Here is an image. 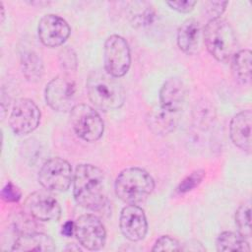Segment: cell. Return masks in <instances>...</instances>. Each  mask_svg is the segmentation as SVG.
Masks as SVG:
<instances>
[{
  "label": "cell",
  "mask_w": 252,
  "mask_h": 252,
  "mask_svg": "<svg viewBox=\"0 0 252 252\" xmlns=\"http://www.w3.org/2000/svg\"><path fill=\"white\" fill-rule=\"evenodd\" d=\"M73 194L81 207L101 211L107 202L103 172L94 164H79L73 175Z\"/></svg>",
  "instance_id": "1"
},
{
  "label": "cell",
  "mask_w": 252,
  "mask_h": 252,
  "mask_svg": "<svg viewBox=\"0 0 252 252\" xmlns=\"http://www.w3.org/2000/svg\"><path fill=\"white\" fill-rule=\"evenodd\" d=\"M105 70L93 71L87 81L90 100L102 111L120 108L125 100L122 85Z\"/></svg>",
  "instance_id": "2"
},
{
  "label": "cell",
  "mask_w": 252,
  "mask_h": 252,
  "mask_svg": "<svg viewBox=\"0 0 252 252\" xmlns=\"http://www.w3.org/2000/svg\"><path fill=\"white\" fill-rule=\"evenodd\" d=\"M155 189V180L145 169L137 166L121 170L114 183L116 196L126 204L145 202Z\"/></svg>",
  "instance_id": "3"
},
{
  "label": "cell",
  "mask_w": 252,
  "mask_h": 252,
  "mask_svg": "<svg viewBox=\"0 0 252 252\" xmlns=\"http://www.w3.org/2000/svg\"><path fill=\"white\" fill-rule=\"evenodd\" d=\"M203 39L209 53L220 62H227L236 53L234 31L223 19H210L204 28Z\"/></svg>",
  "instance_id": "4"
},
{
  "label": "cell",
  "mask_w": 252,
  "mask_h": 252,
  "mask_svg": "<svg viewBox=\"0 0 252 252\" xmlns=\"http://www.w3.org/2000/svg\"><path fill=\"white\" fill-rule=\"evenodd\" d=\"M72 127L82 140L95 142L99 140L104 131L103 121L98 112L92 106L79 103L70 111Z\"/></svg>",
  "instance_id": "5"
},
{
  "label": "cell",
  "mask_w": 252,
  "mask_h": 252,
  "mask_svg": "<svg viewBox=\"0 0 252 252\" xmlns=\"http://www.w3.org/2000/svg\"><path fill=\"white\" fill-rule=\"evenodd\" d=\"M77 87L75 81L67 74L53 78L45 87L44 97L50 108L58 112L71 111L76 105Z\"/></svg>",
  "instance_id": "6"
},
{
  "label": "cell",
  "mask_w": 252,
  "mask_h": 252,
  "mask_svg": "<svg viewBox=\"0 0 252 252\" xmlns=\"http://www.w3.org/2000/svg\"><path fill=\"white\" fill-rule=\"evenodd\" d=\"M73 171L70 163L61 158L47 159L38 172L40 185L48 191L63 192L73 182Z\"/></svg>",
  "instance_id": "7"
},
{
  "label": "cell",
  "mask_w": 252,
  "mask_h": 252,
  "mask_svg": "<svg viewBox=\"0 0 252 252\" xmlns=\"http://www.w3.org/2000/svg\"><path fill=\"white\" fill-rule=\"evenodd\" d=\"M104 70L114 78L123 77L131 65V52L125 38L118 34H112L105 40Z\"/></svg>",
  "instance_id": "8"
},
{
  "label": "cell",
  "mask_w": 252,
  "mask_h": 252,
  "mask_svg": "<svg viewBox=\"0 0 252 252\" xmlns=\"http://www.w3.org/2000/svg\"><path fill=\"white\" fill-rule=\"evenodd\" d=\"M40 116V109L33 100L19 98L13 104L9 124L16 135H28L37 128Z\"/></svg>",
  "instance_id": "9"
},
{
  "label": "cell",
  "mask_w": 252,
  "mask_h": 252,
  "mask_svg": "<svg viewBox=\"0 0 252 252\" xmlns=\"http://www.w3.org/2000/svg\"><path fill=\"white\" fill-rule=\"evenodd\" d=\"M75 235L79 243L88 250H99L106 241L104 224L94 215L86 214L75 221Z\"/></svg>",
  "instance_id": "10"
},
{
  "label": "cell",
  "mask_w": 252,
  "mask_h": 252,
  "mask_svg": "<svg viewBox=\"0 0 252 252\" xmlns=\"http://www.w3.org/2000/svg\"><path fill=\"white\" fill-rule=\"evenodd\" d=\"M29 215L41 221H57L61 217V206L59 202L48 192L36 191L30 194L25 202Z\"/></svg>",
  "instance_id": "11"
},
{
  "label": "cell",
  "mask_w": 252,
  "mask_h": 252,
  "mask_svg": "<svg viewBox=\"0 0 252 252\" xmlns=\"http://www.w3.org/2000/svg\"><path fill=\"white\" fill-rule=\"evenodd\" d=\"M37 32L43 45L47 47H57L62 45L69 37L71 29L69 24L60 16L48 14L40 19Z\"/></svg>",
  "instance_id": "12"
},
{
  "label": "cell",
  "mask_w": 252,
  "mask_h": 252,
  "mask_svg": "<svg viewBox=\"0 0 252 252\" xmlns=\"http://www.w3.org/2000/svg\"><path fill=\"white\" fill-rule=\"evenodd\" d=\"M119 227L122 234L130 241L137 242L145 238L148 221L144 210L138 205H127L120 213Z\"/></svg>",
  "instance_id": "13"
},
{
  "label": "cell",
  "mask_w": 252,
  "mask_h": 252,
  "mask_svg": "<svg viewBox=\"0 0 252 252\" xmlns=\"http://www.w3.org/2000/svg\"><path fill=\"white\" fill-rule=\"evenodd\" d=\"M186 97V88L178 78L166 80L159 91V107L171 113L181 110Z\"/></svg>",
  "instance_id": "14"
},
{
  "label": "cell",
  "mask_w": 252,
  "mask_h": 252,
  "mask_svg": "<svg viewBox=\"0 0 252 252\" xmlns=\"http://www.w3.org/2000/svg\"><path fill=\"white\" fill-rule=\"evenodd\" d=\"M252 112L250 109L235 114L229 124V136L232 143L239 149L251 152Z\"/></svg>",
  "instance_id": "15"
},
{
  "label": "cell",
  "mask_w": 252,
  "mask_h": 252,
  "mask_svg": "<svg viewBox=\"0 0 252 252\" xmlns=\"http://www.w3.org/2000/svg\"><path fill=\"white\" fill-rule=\"evenodd\" d=\"M203 32L200 23L195 19L185 20L177 31V45L184 53L192 55L198 52Z\"/></svg>",
  "instance_id": "16"
},
{
  "label": "cell",
  "mask_w": 252,
  "mask_h": 252,
  "mask_svg": "<svg viewBox=\"0 0 252 252\" xmlns=\"http://www.w3.org/2000/svg\"><path fill=\"white\" fill-rule=\"evenodd\" d=\"M55 244L53 239L43 232L34 230L22 232L15 240L12 251H54Z\"/></svg>",
  "instance_id": "17"
},
{
  "label": "cell",
  "mask_w": 252,
  "mask_h": 252,
  "mask_svg": "<svg viewBox=\"0 0 252 252\" xmlns=\"http://www.w3.org/2000/svg\"><path fill=\"white\" fill-rule=\"evenodd\" d=\"M230 60H231V70L235 80L243 86L250 85L251 64H252L251 51L249 49L238 50Z\"/></svg>",
  "instance_id": "18"
},
{
  "label": "cell",
  "mask_w": 252,
  "mask_h": 252,
  "mask_svg": "<svg viewBox=\"0 0 252 252\" xmlns=\"http://www.w3.org/2000/svg\"><path fill=\"white\" fill-rule=\"evenodd\" d=\"M176 113H171L162 108L153 109L147 116L149 128L158 135H166L173 131L176 125Z\"/></svg>",
  "instance_id": "19"
},
{
  "label": "cell",
  "mask_w": 252,
  "mask_h": 252,
  "mask_svg": "<svg viewBox=\"0 0 252 252\" xmlns=\"http://www.w3.org/2000/svg\"><path fill=\"white\" fill-rule=\"evenodd\" d=\"M21 67L25 78L30 82H37L43 75V61L33 50H24L21 53Z\"/></svg>",
  "instance_id": "20"
},
{
  "label": "cell",
  "mask_w": 252,
  "mask_h": 252,
  "mask_svg": "<svg viewBox=\"0 0 252 252\" xmlns=\"http://www.w3.org/2000/svg\"><path fill=\"white\" fill-rule=\"evenodd\" d=\"M218 251H240L250 252V246L245 237L232 231L221 232L216 241Z\"/></svg>",
  "instance_id": "21"
},
{
  "label": "cell",
  "mask_w": 252,
  "mask_h": 252,
  "mask_svg": "<svg viewBox=\"0 0 252 252\" xmlns=\"http://www.w3.org/2000/svg\"><path fill=\"white\" fill-rule=\"evenodd\" d=\"M235 223L238 233L245 238L251 236V210L249 203L242 204L238 207L235 212Z\"/></svg>",
  "instance_id": "22"
},
{
  "label": "cell",
  "mask_w": 252,
  "mask_h": 252,
  "mask_svg": "<svg viewBox=\"0 0 252 252\" xmlns=\"http://www.w3.org/2000/svg\"><path fill=\"white\" fill-rule=\"evenodd\" d=\"M205 175L206 172L203 169H197L192 171L189 175H187L180 181V183L176 187V192L178 194H185L192 191L201 184V182L205 178Z\"/></svg>",
  "instance_id": "23"
},
{
  "label": "cell",
  "mask_w": 252,
  "mask_h": 252,
  "mask_svg": "<svg viewBox=\"0 0 252 252\" xmlns=\"http://www.w3.org/2000/svg\"><path fill=\"white\" fill-rule=\"evenodd\" d=\"M181 245L177 239L169 235H162L158 238L152 251H180Z\"/></svg>",
  "instance_id": "24"
},
{
  "label": "cell",
  "mask_w": 252,
  "mask_h": 252,
  "mask_svg": "<svg viewBox=\"0 0 252 252\" xmlns=\"http://www.w3.org/2000/svg\"><path fill=\"white\" fill-rule=\"evenodd\" d=\"M59 62L61 68L66 72H74L77 69V57L75 52L66 47L59 53Z\"/></svg>",
  "instance_id": "25"
},
{
  "label": "cell",
  "mask_w": 252,
  "mask_h": 252,
  "mask_svg": "<svg viewBox=\"0 0 252 252\" xmlns=\"http://www.w3.org/2000/svg\"><path fill=\"white\" fill-rule=\"evenodd\" d=\"M1 197L4 201L9 203H17L22 197V192L20 188L12 182H8L1 191Z\"/></svg>",
  "instance_id": "26"
},
{
  "label": "cell",
  "mask_w": 252,
  "mask_h": 252,
  "mask_svg": "<svg viewBox=\"0 0 252 252\" xmlns=\"http://www.w3.org/2000/svg\"><path fill=\"white\" fill-rule=\"evenodd\" d=\"M203 4L205 12L211 17V19H216L220 18L224 12L227 1H206Z\"/></svg>",
  "instance_id": "27"
},
{
  "label": "cell",
  "mask_w": 252,
  "mask_h": 252,
  "mask_svg": "<svg viewBox=\"0 0 252 252\" xmlns=\"http://www.w3.org/2000/svg\"><path fill=\"white\" fill-rule=\"evenodd\" d=\"M166 4L171 9L179 13H189L194 9L197 2L192 0H181V1H168L166 2Z\"/></svg>",
  "instance_id": "28"
},
{
  "label": "cell",
  "mask_w": 252,
  "mask_h": 252,
  "mask_svg": "<svg viewBox=\"0 0 252 252\" xmlns=\"http://www.w3.org/2000/svg\"><path fill=\"white\" fill-rule=\"evenodd\" d=\"M61 233L66 237H71L73 234H75V221H66L62 226Z\"/></svg>",
  "instance_id": "29"
},
{
  "label": "cell",
  "mask_w": 252,
  "mask_h": 252,
  "mask_svg": "<svg viewBox=\"0 0 252 252\" xmlns=\"http://www.w3.org/2000/svg\"><path fill=\"white\" fill-rule=\"evenodd\" d=\"M181 250H189V251H204L205 248L202 246V244L197 240H190L188 243L184 244V247L181 248Z\"/></svg>",
  "instance_id": "30"
},
{
  "label": "cell",
  "mask_w": 252,
  "mask_h": 252,
  "mask_svg": "<svg viewBox=\"0 0 252 252\" xmlns=\"http://www.w3.org/2000/svg\"><path fill=\"white\" fill-rule=\"evenodd\" d=\"M0 9H1V22L3 23L4 19H5V9H4L2 2H0Z\"/></svg>",
  "instance_id": "31"
}]
</instances>
